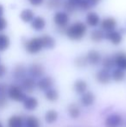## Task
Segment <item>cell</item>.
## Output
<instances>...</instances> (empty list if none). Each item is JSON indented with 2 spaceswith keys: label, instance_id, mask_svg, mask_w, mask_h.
Masks as SVG:
<instances>
[{
  "label": "cell",
  "instance_id": "cell-24",
  "mask_svg": "<svg viewBox=\"0 0 126 127\" xmlns=\"http://www.w3.org/2000/svg\"><path fill=\"white\" fill-rule=\"evenodd\" d=\"M125 76L126 74L125 70L118 68V67L113 69V71L111 72V79L115 82H122L125 79Z\"/></svg>",
  "mask_w": 126,
  "mask_h": 127
},
{
  "label": "cell",
  "instance_id": "cell-10",
  "mask_svg": "<svg viewBox=\"0 0 126 127\" xmlns=\"http://www.w3.org/2000/svg\"><path fill=\"white\" fill-rule=\"evenodd\" d=\"M54 85V80L51 76H44L42 77L38 82L36 83V87L41 91H47L48 89L53 87Z\"/></svg>",
  "mask_w": 126,
  "mask_h": 127
},
{
  "label": "cell",
  "instance_id": "cell-30",
  "mask_svg": "<svg viewBox=\"0 0 126 127\" xmlns=\"http://www.w3.org/2000/svg\"><path fill=\"white\" fill-rule=\"evenodd\" d=\"M74 63L79 68H84V67H86L88 65L86 55H79V56H77L74 59Z\"/></svg>",
  "mask_w": 126,
  "mask_h": 127
},
{
  "label": "cell",
  "instance_id": "cell-15",
  "mask_svg": "<svg viewBox=\"0 0 126 127\" xmlns=\"http://www.w3.org/2000/svg\"><path fill=\"white\" fill-rule=\"evenodd\" d=\"M115 66L118 68L126 70V53L125 52H118L113 55Z\"/></svg>",
  "mask_w": 126,
  "mask_h": 127
},
{
  "label": "cell",
  "instance_id": "cell-2",
  "mask_svg": "<svg viewBox=\"0 0 126 127\" xmlns=\"http://www.w3.org/2000/svg\"><path fill=\"white\" fill-rule=\"evenodd\" d=\"M24 48L25 50L30 55L38 54L43 49V44H42V37L37 36L33 37L24 42Z\"/></svg>",
  "mask_w": 126,
  "mask_h": 127
},
{
  "label": "cell",
  "instance_id": "cell-34",
  "mask_svg": "<svg viewBox=\"0 0 126 127\" xmlns=\"http://www.w3.org/2000/svg\"><path fill=\"white\" fill-rule=\"evenodd\" d=\"M7 105V99L4 94H0V108H3Z\"/></svg>",
  "mask_w": 126,
  "mask_h": 127
},
{
  "label": "cell",
  "instance_id": "cell-20",
  "mask_svg": "<svg viewBox=\"0 0 126 127\" xmlns=\"http://www.w3.org/2000/svg\"><path fill=\"white\" fill-rule=\"evenodd\" d=\"M67 113L71 119H78L80 116V108L76 103H71L67 106Z\"/></svg>",
  "mask_w": 126,
  "mask_h": 127
},
{
  "label": "cell",
  "instance_id": "cell-31",
  "mask_svg": "<svg viewBox=\"0 0 126 127\" xmlns=\"http://www.w3.org/2000/svg\"><path fill=\"white\" fill-rule=\"evenodd\" d=\"M40 120L35 116H29L25 120V127H39Z\"/></svg>",
  "mask_w": 126,
  "mask_h": 127
},
{
  "label": "cell",
  "instance_id": "cell-13",
  "mask_svg": "<svg viewBox=\"0 0 126 127\" xmlns=\"http://www.w3.org/2000/svg\"><path fill=\"white\" fill-rule=\"evenodd\" d=\"M100 17L95 11H89L86 16V24L90 27H97L100 24Z\"/></svg>",
  "mask_w": 126,
  "mask_h": 127
},
{
  "label": "cell",
  "instance_id": "cell-40",
  "mask_svg": "<svg viewBox=\"0 0 126 127\" xmlns=\"http://www.w3.org/2000/svg\"><path fill=\"white\" fill-rule=\"evenodd\" d=\"M3 13H4V8L3 5L0 3V17H3Z\"/></svg>",
  "mask_w": 126,
  "mask_h": 127
},
{
  "label": "cell",
  "instance_id": "cell-41",
  "mask_svg": "<svg viewBox=\"0 0 126 127\" xmlns=\"http://www.w3.org/2000/svg\"><path fill=\"white\" fill-rule=\"evenodd\" d=\"M0 127H3V125H2V123H1V122H0Z\"/></svg>",
  "mask_w": 126,
  "mask_h": 127
},
{
  "label": "cell",
  "instance_id": "cell-16",
  "mask_svg": "<svg viewBox=\"0 0 126 127\" xmlns=\"http://www.w3.org/2000/svg\"><path fill=\"white\" fill-rule=\"evenodd\" d=\"M31 28L35 31H42L46 27V20L42 17H35L30 22Z\"/></svg>",
  "mask_w": 126,
  "mask_h": 127
},
{
  "label": "cell",
  "instance_id": "cell-23",
  "mask_svg": "<svg viewBox=\"0 0 126 127\" xmlns=\"http://www.w3.org/2000/svg\"><path fill=\"white\" fill-rule=\"evenodd\" d=\"M90 38L94 42H101L104 39V31L101 29H95L90 33Z\"/></svg>",
  "mask_w": 126,
  "mask_h": 127
},
{
  "label": "cell",
  "instance_id": "cell-8",
  "mask_svg": "<svg viewBox=\"0 0 126 127\" xmlns=\"http://www.w3.org/2000/svg\"><path fill=\"white\" fill-rule=\"evenodd\" d=\"M28 73L33 79L41 78L43 76L44 73H45V68L42 64L33 63L29 66V69H28Z\"/></svg>",
  "mask_w": 126,
  "mask_h": 127
},
{
  "label": "cell",
  "instance_id": "cell-38",
  "mask_svg": "<svg viewBox=\"0 0 126 127\" xmlns=\"http://www.w3.org/2000/svg\"><path fill=\"white\" fill-rule=\"evenodd\" d=\"M6 72H7L6 67H5L4 65H3V64H0V78L4 76Z\"/></svg>",
  "mask_w": 126,
  "mask_h": 127
},
{
  "label": "cell",
  "instance_id": "cell-39",
  "mask_svg": "<svg viewBox=\"0 0 126 127\" xmlns=\"http://www.w3.org/2000/svg\"><path fill=\"white\" fill-rule=\"evenodd\" d=\"M87 1H88V3H89V4L91 5L92 8H93V7L97 6L101 2V0H87Z\"/></svg>",
  "mask_w": 126,
  "mask_h": 127
},
{
  "label": "cell",
  "instance_id": "cell-36",
  "mask_svg": "<svg viewBox=\"0 0 126 127\" xmlns=\"http://www.w3.org/2000/svg\"><path fill=\"white\" fill-rule=\"evenodd\" d=\"M67 1L69 2V3H71L72 4H74L75 7H77L78 9L80 7V5L83 3V2L85 1V0H67Z\"/></svg>",
  "mask_w": 126,
  "mask_h": 127
},
{
  "label": "cell",
  "instance_id": "cell-37",
  "mask_svg": "<svg viewBox=\"0 0 126 127\" xmlns=\"http://www.w3.org/2000/svg\"><path fill=\"white\" fill-rule=\"evenodd\" d=\"M29 2L33 6H40L44 3V0H29Z\"/></svg>",
  "mask_w": 126,
  "mask_h": 127
},
{
  "label": "cell",
  "instance_id": "cell-28",
  "mask_svg": "<svg viewBox=\"0 0 126 127\" xmlns=\"http://www.w3.org/2000/svg\"><path fill=\"white\" fill-rule=\"evenodd\" d=\"M100 63L102 64L103 68L108 69V70H111L115 66L113 56H111V55H107V56H104V58H102Z\"/></svg>",
  "mask_w": 126,
  "mask_h": 127
},
{
  "label": "cell",
  "instance_id": "cell-17",
  "mask_svg": "<svg viewBox=\"0 0 126 127\" xmlns=\"http://www.w3.org/2000/svg\"><path fill=\"white\" fill-rule=\"evenodd\" d=\"M23 103H24V107L27 111H35L39 105L38 99L35 97H32V96L26 97L24 99Z\"/></svg>",
  "mask_w": 126,
  "mask_h": 127
},
{
  "label": "cell",
  "instance_id": "cell-1",
  "mask_svg": "<svg viewBox=\"0 0 126 127\" xmlns=\"http://www.w3.org/2000/svg\"><path fill=\"white\" fill-rule=\"evenodd\" d=\"M87 32V26L85 23L77 21L67 27L65 34L68 39L72 41H80L84 38Z\"/></svg>",
  "mask_w": 126,
  "mask_h": 127
},
{
  "label": "cell",
  "instance_id": "cell-5",
  "mask_svg": "<svg viewBox=\"0 0 126 127\" xmlns=\"http://www.w3.org/2000/svg\"><path fill=\"white\" fill-rule=\"evenodd\" d=\"M104 38L111 42V44L118 46L123 42V34L116 30H110V31L104 32Z\"/></svg>",
  "mask_w": 126,
  "mask_h": 127
},
{
  "label": "cell",
  "instance_id": "cell-3",
  "mask_svg": "<svg viewBox=\"0 0 126 127\" xmlns=\"http://www.w3.org/2000/svg\"><path fill=\"white\" fill-rule=\"evenodd\" d=\"M53 21L60 30H66L65 28H67L70 22V17H69V14L65 10H59L54 13Z\"/></svg>",
  "mask_w": 126,
  "mask_h": 127
},
{
  "label": "cell",
  "instance_id": "cell-25",
  "mask_svg": "<svg viewBox=\"0 0 126 127\" xmlns=\"http://www.w3.org/2000/svg\"><path fill=\"white\" fill-rule=\"evenodd\" d=\"M8 127H24V119L20 116H11L8 120Z\"/></svg>",
  "mask_w": 126,
  "mask_h": 127
},
{
  "label": "cell",
  "instance_id": "cell-12",
  "mask_svg": "<svg viewBox=\"0 0 126 127\" xmlns=\"http://www.w3.org/2000/svg\"><path fill=\"white\" fill-rule=\"evenodd\" d=\"M96 101V96L93 92L90 91H86L83 94H81L80 98V103L83 106L85 107H89L93 105Z\"/></svg>",
  "mask_w": 126,
  "mask_h": 127
},
{
  "label": "cell",
  "instance_id": "cell-19",
  "mask_svg": "<svg viewBox=\"0 0 126 127\" xmlns=\"http://www.w3.org/2000/svg\"><path fill=\"white\" fill-rule=\"evenodd\" d=\"M87 83L82 79L76 80L74 83V89L78 94H83L87 90Z\"/></svg>",
  "mask_w": 126,
  "mask_h": 127
},
{
  "label": "cell",
  "instance_id": "cell-29",
  "mask_svg": "<svg viewBox=\"0 0 126 127\" xmlns=\"http://www.w3.org/2000/svg\"><path fill=\"white\" fill-rule=\"evenodd\" d=\"M10 44V40L8 35L4 34H0V52L5 51Z\"/></svg>",
  "mask_w": 126,
  "mask_h": 127
},
{
  "label": "cell",
  "instance_id": "cell-27",
  "mask_svg": "<svg viewBox=\"0 0 126 127\" xmlns=\"http://www.w3.org/2000/svg\"><path fill=\"white\" fill-rule=\"evenodd\" d=\"M26 68L23 65H17V67L14 68L13 71V75L17 80H24L26 75Z\"/></svg>",
  "mask_w": 126,
  "mask_h": 127
},
{
  "label": "cell",
  "instance_id": "cell-22",
  "mask_svg": "<svg viewBox=\"0 0 126 127\" xmlns=\"http://www.w3.org/2000/svg\"><path fill=\"white\" fill-rule=\"evenodd\" d=\"M59 118V113H58L57 111L55 110H49L46 112L45 115H44V119H45V122L47 124H54V122H56V120Z\"/></svg>",
  "mask_w": 126,
  "mask_h": 127
},
{
  "label": "cell",
  "instance_id": "cell-11",
  "mask_svg": "<svg viewBox=\"0 0 126 127\" xmlns=\"http://www.w3.org/2000/svg\"><path fill=\"white\" fill-rule=\"evenodd\" d=\"M86 59H87L88 64L93 66H97L101 62L102 56L101 54L96 49H91L86 54Z\"/></svg>",
  "mask_w": 126,
  "mask_h": 127
},
{
  "label": "cell",
  "instance_id": "cell-14",
  "mask_svg": "<svg viewBox=\"0 0 126 127\" xmlns=\"http://www.w3.org/2000/svg\"><path fill=\"white\" fill-rule=\"evenodd\" d=\"M21 87L25 93L28 94H31L35 91V87H36V82H35V79L31 78H24L21 84Z\"/></svg>",
  "mask_w": 126,
  "mask_h": 127
},
{
  "label": "cell",
  "instance_id": "cell-4",
  "mask_svg": "<svg viewBox=\"0 0 126 127\" xmlns=\"http://www.w3.org/2000/svg\"><path fill=\"white\" fill-rule=\"evenodd\" d=\"M7 95L10 99L17 102H23L24 99L27 97L25 92L23 90L22 87L17 85H11L9 87L7 91Z\"/></svg>",
  "mask_w": 126,
  "mask_h": 127
},
{
  "label": "cell",
  "instance_id": "cell-18",
  "mask_svg": "<svg viewBox=\"0 0 126 127\" xmlns=\"http://www.w3.org/2000/svg\"><path fill=\"white\" fill-rule=\"evenodd\" d=\"M42 41L43 44V49H53L56 45L55 39L53 36L49 35H42Z\"/></svg>",
  "mask_w": 126,
  "mask_h": 127
},
{
  "label": "cell",
  "instance_id": "cell-35",
  "mask_svg": "<svg viewBox=\"0 0 126 127\" xmlns=\"http://www.w3.org/2000/svg\"><path fill=\"white\" fill-rule=\"evenodd\" d=\"M7 27V21L4 17H0V31H3Z\"/></svg>",
  "mask_w": 126,
  "mask_h": 127
},
{
  "label": "cell",
  "instance_id": "cell-32",
  "mask_svg": "<svg viewBox=\"0 0 126 127\" xmlns=\"http://www.w3.org/2000/svg\"><path fill=\"white\" fill-rule=\"evenodd\" d=\"M62 6V3L61 0H48L47 7L50 10H55Z\"/></svg>",
  "mask_w": 126,
  "mask_h": 127
},
{
  "label": "cell",
  "instance_id": "cell-26",
  "mask_svg": "<svg viewBox=\"0 0 126 127\" xmlns=\"http://www.w3.org/2000/svg\"><path fill=\"white\" fill-rule=\"evenodd\" d=\"M45 98L50 102H55L59 99V92L56 89L51 87L45 91Z\"/></svg>",
  "mask_w": 126,
  "mask_h": 127
},
{
  "label": "cell",
  "instance_id": "cell-6",
  "mask_svg": "<svg viewBox=\"0 0 126 127\" xmlns=\"http://www.w3.org/2000/svg\"><path fill=\"white\" fill-rule=\"evenodd\" d=\"M95 79L97 82H99V84L106 85V84H109L112 80L111 79V73L108 69L102 68L96 73Z\"/></svg>",
  "mask_w": 126,
  "mask_h": 127
},
{
  "label": "cell",
  "instance_id": "cell-21",
  "mask_svg": "<svg viewBox=\"0 0 126 127\" xmlns=\"http://www.w3.org/2000/svg\"><path fill=\"white\" fill-rule=\"evenodd\" d=\"M19 17H20V19L23 22L28 24V23H30L33 20V18L35 17V13L30 9H24L20 12Z\"/></svg>",
  "mask_w": 126,
  "mask_h": 127
},
{
  "label": "cell",
  "instance_id": "cell-33",
  "mask_svg": "<svg viewBox=\"0 0 126 127\" xmlns=\"http://www.w3.org/2000/svg\"><path fill=\"white\" fill-rule=\"evenodd\" d=\"M61 7H63L64 10H65L66 12H67L68 14L74 13V12H75L76 10L78 9L77 7H75L74 4H72L71 3H69L67 0L66 2H64V3H62V6H61Z\"/></svg>",
  "mask_w": 126,
  "mask_h": 127
},
{
  "label": "cell",
  "instance_id": "cell-9",
  "mask_svg": "<svg viewBox=\"0 0 126 127\" xmlns=\"http://www.w3.org/2000/svg\"><path fill=\"white\" fill-rule=\"evenodd\" d=\"M100 29L103 30L104 32L110 31V30H113L116 29L118 25V22H117L116 18L112 17H104V19L100 21Z\"/></svg>",
  "mask_w": 126,
  "mask_h": 127
},
{
  "label": "cell",
  "instance_id": "cell-42",
  "mask_svg": "<svg viewBox=\"0 0 126 127\" xmlns=\"http://www.w3.org/2000/svg\"><path fill=\"white\" fill-rule=\"evenodd\" d=\"M0 90H1V85H0Z\"/></svg>",
  "mask_w": 126,
  "mask_h": 127
},
{
  "label": "cell",
  "instance_id": "cell-7",
  "mask_svg": "<svg viewBox=\"0 0 126 127\" xmlns=\"http://www.w3.org/2000/svg\"><path fill=\"white\" fill-rule=\"evenodd\" d=\"M123 118L118 113H112L109 115L104 120L105 127H120L123 125Z\"/></svg>",
  "mask_w": 126,
  "mask_h": 127
}]
</instances>
